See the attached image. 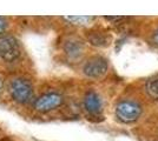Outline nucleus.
I'll use <instances>...</instances> for the list:
<instances>
[{
  "label": "nucleus",
  "instance_id": "obj_3",
  "mask_svg": "<svg viewBox=\"0 0 158 141\" xmlns=\"http://www.w3.org/2000/svg\"><path fill=\"white\" fill-rule=\"evenodd\" d=\"M20 55V46L18 40L12 35L0 37V58L6 61H13Z\"/></svg>",
  "mask_w": 158,
  "mask_h": 141
},
{
  "label": "nucleus",
  "instance_id": "obj_13",
  "mask_svg": "<svg viewBox=\"0 0 158 141\" xmlns=\"http://www.w3.org/2000/svg\"><path fill=\"white\" fill-rule=\"evenodd\" d=\"M2 86H4V84H2V79L0 78V92H1V89H2Z\"/></svg>",
  "mask_w": 158,
  "mask_h": 141
},
{
  "label": "nucleus",
  "instance_id": "obj_11",
  "mask_svg": "<svg viewBox=\"0 0 158 141\" xmlns=\"http://www.w3.org/2000/svg\"><path fill=\"white\" fill-rule=\"evenodd\" d=\"M6 20H5V18H2V17H0V34L2 33L4 31H5V28H6Z\"/></svg>",
  "mask_w": 158,
  "mask_h": 141
},
{
  "label": "nucleus",
  "instance_id": "obj_4",
  "mask_svg": "<svg viewBox=\"0 0 158 141\" xmlns=\"http://www.w3.org/2000/svg\"><path fill=\"white\" fill-rule=\"evenodd\" d=\"M63 101H64V99L59 93L50 92V93L43 94L41 96H39L34 101V108L38 112L45 113V112H50V111H53V109L61 106Z\"/></svg>",
  "mask_w": 158,
  "mask_h": 141
},
{
  "label": "nucleus",
  "instance_id": "obj_2",
  "mask_svg": "<svg viewBox=\"0 0 158 141\" xmlns=\"http://www.w3.org/2000/svg\"><path fill=\"white\" fill-rule=\"evenodd\" d=\"M142 114V106L132 100H123L116 106V115L122 122H133Z\"/></svg>",
  "mask_w": 158,
  "mask_h": 141
},
{
  "label": "nucleus",
  "instance_id": "obj_10",
  "mask_svg": "<svg viewBox=\"0 0 158 141\" xmlns=\"http://www.w3.org/2000/svg\"><path fill=\"white\" fill-rule=\"evenodd\" d=\"M145 89H146L148 94H149L151 98L158 99V76H155V78L149 79L148 82H146Z\"/></svg>",
  "mask_w": 158,
  "mask_h": 141
},
{
  "label": "nucleus",
  "instance_id": "obj_8",
  "mask_svg": "<svg viewBox=\"0 0 158 141\" xmlns=\"http://www.w3.org/2000/svg\"><path fill=\"white\" fill-rule=\"evenodd\" d=\"M87 39L92 44L93 46H106L109 45L110 42V38L104 33H100V32H91V33L87 34Z\"/></svg>",
  "mask_w": 158,
  "mask_h": 141
},
{
  "label": "nucleus",
  "instance_id": "obj_12",
  "mask_svg": "<svg viewBox=\"0 0 158 141\" xmlns=\"http://www.w3.org/2000/svg\"><path fill=\"white\" fill-rule=\"evenodd\" d=\"M152 39H153V42H155V44L158 46V29L155 32V34H153V38H152Z\"/></svg>",
  "mask_w": 158,
  "mask_h": 141
},
{
  "label": "nucleus",
  "instance_id": "obj_5",
  "mask_svg": "<svg viewBox=\"0 0 158 141\" xmlns=\"http://www.w3.org/2000/svg\"><path fill=\"white\" fill-rule=\"evenodd\" d=\"M109 64L103 57H93L85 62L83 71L86 76L90 78H100L107 72Z\"/></svg>",
  "mask_w": 158,
  "mask_h": 141
},
{
  "label": "nucleus",
  "instance_id": "obj_6",
  "mask_svg": "<svg viewBox=\"0 0 158 141\" xmlns=\"http://www.w3.org/2000/svg\"><path fill=\"white\" fill-rule=\"evenodd\" d=\"M84 108L90 114H99L103 108V102H102L100 96L93 91L87 92L84 98Z\"/></svg>",
  "mask_w": 158,
  "mask_h": 141
},
{
  "label": "nucleus",
  "instance_id": "obj_1",
  "mask_svg": "<svg viewBox=\"0 0 158 141\" xmlns=\"http://www.w3.org/2000/svg\"><path fill=\"white\" fill-rule=\"evenodd\" d=\"M10 93L14 101L19 104H27L33 98V87L27 79L17 78L11 82Z\"/></svg>",
  "mask_w": 158,
  "mask_h": 141
},
{
  "label": "nucleus",
  "instance_id": "obj_7",
  "mask_svg": "<svg viewBox=\"0 0 158 141\" xmlns=\"http://www.w3.org/2000/svg\"><path fill=\"white\" fill-rule=\"evenodd\" d=\"M64 51L70 58L76 59V58H78L83 54L84 44L80 40H78V39H74V38L67 39L65 41V44H64Z\"/></svg>",
  "mask_w": 158,
  "mask_h": 141
},
{
  "label": "nucleus",
  "instance_id": "obj_9",
  "mask_svg": "<svg viewBox=\"0 0 158 141\" xmlns=\"http://www.w3.org/2000/svg\"><path fill=\"white\" fill-rule=\"evenodd\" d=\"M64 19L69 22H71L72 25H80L84 26L90 24L92 20H94V17H89V15H77V17H64Z\"/></svg>",
  "mask_w": 158,
  "mask_h": 141
}]
</instances>
